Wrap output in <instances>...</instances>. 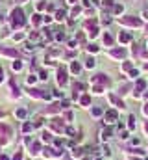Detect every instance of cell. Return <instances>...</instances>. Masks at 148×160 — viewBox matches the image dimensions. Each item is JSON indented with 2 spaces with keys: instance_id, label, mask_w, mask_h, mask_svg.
Segmentation results:
<instances>
[{
  "instance_id": "obj_1",
  "label": "cell",
  "mask_w": 148,
  "mask_h": 160,
  "mask_svg": "<svg viewBox=\"0 0 148 160\" xmlns=\"http://www.w3.org/2000/svg\"><path fill=\"white\" fill-rule=\"evenodd\" d=\"M11 21H13L15 28H17V26H22L24 24V13H22L21 9H13L11 11Z\"/></svg>"
},
{
  "instance_id": "obj_2",
  "label": "cell",
  "mask_w": 148,
  "mask_h": 160,
  "mask_svg": "<svg viewBox=\"0 0 148 160\" xmlns=\"http://www.w3.org/2000/svg\"><path fill=\"white\" fill-rule=\"evenodd\" d=\"M120 22H122V24H130V26H139L141 24V21L135 19V17H124V19H120Z\"/></svg>"
},
{
  "instance_id": "obj_3",
  "label": "cell",
  "mask_w": 148,
  "mask_h": 160,
  "mask_svg": "<svg viewBox=\"0 0 148 160\" xmlns=\"http://www.w3.org/2000/svg\"><path fill=\"white\" fill-rule=\"evenodd\" d=\"M57 82H59V84H67V73H65V69H59V71H57Z\"/></svg>"
},
{
  "instance_id": "obj_4",
  "label": "cell",
  "mask_w": 148,
  "mask_h": 160,
  "mask_svg": "<svg viewBox=\"0 0 148 160\" xmlns=\"http://www.w3.org/2000/svg\"><path fill=\"white\" fill-rule=\"evenodd\" d=\"M109 101H111V103H113V104H115V106H117V108H124V106H126V104H124V103H122V101H120V99H119V97H115V95H109Z\"/></svg>"
},
{
  "instance_id": "obj_5",
  "label": "cell",
  "mask_w": 148,
  "mask_h": 160,
  "mask_svg": "<svg viewBox=\"0 0 148 160\" xmlns=\"http://www.w3.org/2000/svg\"><path fill=\"white\" fill-rule=\"evenodd\" d=\"M109 54H111L113 58H124V54H126V52H124L122 49H115V50H111Z\"/></svg>"
},
{
  "instance_id": "obj_6",
  "label": "cell",
  "mask_w": 148,
  "mask_h": 160,
  "mask_svg": "<svg viewBox=\"0 0 148 160\" xmlns=\"http://www.w3.org/2000/svg\"><path fill=\"white\" fill-rule=\"evenodd\" d=\"M93 80H95V82H100V84H107V82H109L106 75H96V76H93Z\"/></svg>"
},
{
  "instance_id": "obj_7",
  "label": "cell",
  "mask_w": 148,
  "mask_h": 160,
  "mask_svg": "<svg viewBox=\"0 0 148 160\" xmlns=\"http://www.w3.org/2000/svg\"><path fill=\"white\" fill-rule=\"evenodd\" d=\"M0 54H6V56H17V50H13V49H0Z\"/></svg>"
},
{
  "instance_id": "obj_8",
  "label": "cell",
  "mask_w": 148,
  "mask_h": 160,
  "mask_svg": "<svg viewBox=\"0 0 148 160\" xmlns=\"http://www.w3.org/2000/svg\"><path fill=\"white\" fill-rule=\"evenodd\" d=\"M30 153H32V155H37V153H39V143H37V142L32 143V147H30Z\"/></svg>"
},
{
  "instance_id": "obj_9",
  "label": "cell",
  "mask_w": 148,
  "mask_h": 160,
  "mask_svg": "<svg viewBox=\"0 0 148 160\" xmlns=\"http://www.w3.org/2000/svg\"><path fill=\"white\" fill-rule=\"evenodd\" d=\"M80 103L83 104V106H87V104L91 103V97H89V95H83V97H81V99H80Z\"/></svg>"
},
{
  "instance_id": "obj_10",
  "label": "cell",
  "mask_w": 148,
  "mask_h": 160,
  "mask_svg": "<svg viewBox=\"0 0 148 160\" xmlns=\"http://www.w3.org/2000/svg\"><path fill=\"white\" fill-rule=\"evenodd\" d=\"M119 39L122 41V43H128V41L131 39V37H130V34H122V32H120V37H119Z\"/></svg>"
},
{
  "instance_id": "obj_11",
  "label": "cell",
  "mask_w": 148,
  "mask_h": 160,
  "mask_svg": "<svg viewBox=\"0 0 148 160\" xmlns=\"http://www.w3.org/2000/svg\"><path fill=\"white\" fill-rule=\"evenodd\" d=\"M104 43H106V45H113V37L109 36V34H106V36H104Z\"/></svg>"
},
{
  "instance_id": "obj_12",
  "label": "cell",
  "mask_w": 148,
  "mask_h": 160,
  "mask_svg": "<svg viewBox=\"0 0 148 160\" xmlns=\"http://www.w3.org/2000/svg\"><path fill=\"white\" fill-rule=\"evenodd\" d=\"M107 119L115 121V119H117V112H115V110H109V112H107Z\"/></svg>"
},
{
  "instance_id": "obj_13",
  "label": "cell",
  "mask_w": 148,
  "mask_h": 160,
  "mask_svg": "<svg viewBox=\"0 0 148 160\" xmlns=\"http://www.w3.org/2000/svg\"><path fill=\"white\" fill-rule=\"evenodd\" d=\"M43 93L39 91V89H30V97H41Z\"/></svg>"
},
{
  "instance_id": "obj_14",
  "label": "cell",
  "mask_w": 148,
  "mask_h": 160,
  "mask_svg": "<svg viewBox=\"0 0 148 160\" xmlns=\"http://www.w3.org/2000/svg\"><path fill=\"white\" fill-rule=\"evenodd\" d=\"M111 134H113V132H111V128H106V130L102 132V138H104V140H107V138H109Z\"/></svg>"
},
{
  "instance_id": "obj_15",
  "label": "cell",
  "mask_w": 148,
  "mask_h": 160,
  "mask_svg": "<svg viewBox=\"0 0 148 160\" xmlns=\"http://www.w3.org/2000/svg\"><path fill=\"white\" fill-rule=\"evenodd\" d=\"M71 69H72V73H74V75H78V73H80V65H78L76 61L72 63V67H71Z\"/></svg>"
},
{
  "instance_id": "obj_16",
  "label": "cell",
  "mask_w": 148,
  "mask_h": 160,
  "mask_svg": "<svg viewBox=\"0 0 148 160\" xmlns=\"http://www.w3.org/2000/svg\"><path fill=\"white\" fill-rule=\"evenodd\" d=\"M59 106H61V104H52V106L48 108V112H52V114H54V112H57V110H59Z\"/></svg>"
},
{
  "instance_id": "obj_17",
  "label": "cell",
  "mask_w": 148,
  "mask_h": 160,
  "mask_svg": "<svg viewBox=\"0 0 148 160\" xmlns=\"http://www.w3.org/2000/svg\"><path fill=\"white\" fill-rule=\"evenodd\" d=\"M56 19H57V21H63V19H65V13H63V11H57Z\"/></svg>"
},
{
  "instance_id": "obj_18",
  "label": "cell",
  "mask_w": 148,
  "mask_h": 160,
  "mask_svg": "<svg viewBox=\"0 0 148 160\" xmlns=\"http://www.w3.org/2000/svg\"><path fill=\"white\" fill-rule=\"evenodd\" d=\"M13 69H15V71H19V69H22V63H21V61H15V63H13Z\"/></svg>"
},
{
  "instance_id": "obj_19",
  "label": "cell",
  "mask_w": 148,
  "mask_h": 160,
  "mask_svg": "<svg viewBox=\"0 0 148 160\" xmlns=\"http://www.w3.org/2000/svg\"><path fill=\"white\" fill-rule=\"evenodd\" d=\"M72 153H74V157H81V153H83V151H81V149H78V147H76V149H74Z\"/></svg>"
},
{
  "instance_id": "obj_20",
  "label": "cell",
  "mask_w": 148,
  "mask_h": 160,
  "mask_svg": "<svg viewBox=\"0 0 148 160\" xmlns=\"http://www.w3.org/2000/svg\"><path fill=\"white\" fill-rule=\"evenodd\" d=\"M32 22H33V24H39V22H41V19H39V15H33Z\"/></svg>"
},
{
  "instance_id": "obj_21",
  "label": "cell",
  "mask_w": 148,
  "mask_h": 160,
  "mask_svg": "<svg viewBox=\"0 0 148 160\" xmlns=\"http://www.w3.org/2000/svg\"><path fill=\"white\" fill-rule=\"evenodd\" d=\"M26 115V110H17V117H24Z\"/></svg>"
},
{
  "instance_id": "obj_22",
  "label": "cell",
  "mask_w": 148,
  "mask_h": 160,
  "mask_svg": "<svg viewBox=\"0 0 148 160\" xmlns=\"http://www.w3.org/2000/svg\"><path fill=\"white\" fill-rule=\"evenodd\" d=\"M96 34H98V30H96V28H93V30H89V36H91V37H95V36H96Z\"/></svg>"
},
{
  "instance_id": "obj_23",
  "label": "cell",
  "mask_w": 148,
  "mask_h": 160,
  "mask_svg": "<svg viewBox=\"0 0 148 160\" xmlns=\"http://www.w3.org/2000/svg\"><path fill=\"white\" fill-rule=\"evenodd\" d=\"M87 67H95V60H93V58L87 60Z\"/></svg>"
},
{
  "instance_id": "obj_24",
  "label": "cell",
  "mask_w": 148,
  "mask_h": 160,
  "mask_svg": "<svg viewBox=\"0 0 148 160\" xmlns=\"http://www.w3.org/2000/svg\"><path fill=\"white\" fill-rule=\"evenodd\" d=\"M102 114V110H100V108H93V115H100Z\"/></svg>"
},
{
  "instance_id": "obj_25",
  "label": "cell",
  "mask_w": 148,
  "mask_h": 160,
  "mask_svg": "<svg viewBox=\"0 0 148 160\" xmlns=\"http://www.w3.org/2000/svg\"><path fill=\"white\" fill-rule=\"evenodd\" d=\"M74 89H76V91H78V89H83V84H78V82H76V84H74Z\"/></svg>"
},
{
  "instance_id": "obj_26",
  "label": "cell",
  "mask_w": 148,
  "mask_h": 160,
  "mask_svg": "<svg viewBox=\"0 0 148 160\" xmlns=\"http://www.w3.org/2000/svg\"><path fill=\"white\" fill-rule=\"evenodd\" d=\"M89 50H91V52H96V50H98V47H95V45H91V47H89Z\"/></svg>"
},
{
  "instance_id": "obj_27",
  "label": "cell",
  "mask_w": 148,
  "mask_h": 160,
  "mask_svg": "<svg viewBox=\"0 0 148 160\" xmlns=\"http://www.w3.org/2000/svg\"><path fill=\"white\" fill-rule=\"evenodd\" d=\"M139 76V71H131V78H137Z\"/></svg>"
},
{
  "instance_id": "obj_28",
  "label": "cell",
  "mask_w": 148,
  "mask_h": 160,
  "mask_svg": "<svg viewBox=\"0 0 148 160\" xmlns=\"http://www.w3.org/2000/svg\"><path fill=\"white\" fill-rule=\"evenodd\" d=\"M122 67H124V69H126V71H130V69H131V63H124V65H122Z\"/></svg>"
},
{
  "instance_id": "obj_29",
  "label": "cell",
  "mask_w": 148,
  "mask_h": 160,
  "mask_svg": "<svg viewBox=\"0 0 148 160\" xmlns=\"http://www.w3.org/2000/svg\"><path fill=\"white\" fill-rule=\"evenodd\" d=\"M13 160H22V157H21V153H17V155H15V158Z\"/></svg>"
},
{
  "instance_id": "obj_30",
  "label": "cell",
  "mask_w": 148,
  "mask_h": 160,
  "mask_svg": "<svg viewBox=\"0 0 148 160\" xmlns=\"http://www.w3.org/2000/svg\"><path fill=\"white\" fill-rule=\"evenodd\" d=\"M2 78H4V71L0 69V82H2Z\"/></svg>"
},
{
  "instance_id": "obj_31",
  "label": "cell",
  "mask_w": 148,
  "mask_h": 160,
  "mask_svg": "<svg viewBox=\"0 0 148 160\" xmlns=\"http://www.w3.org/2000/svg\"><path fill=\"white\" fill-rule=\"evenodd\" d=\"M0 160H9V158H7V157H6V155H4V157H0Z\"/></svg>"
},
{
  "instance_id": "obj_32",
  "label": "cell",
  "mask_w": 148,
  "mask_h": 160,
  "mask_svg": "<svg viewBox=\"0 0 148 160\" xmlns=\"http://www.w3.org/2000/svg\"><path fill=\"white\" fill-rule=\"evenodd\" d=\"M145 114L148 115V104H146V106H145Z\"/></svg>"
},
{
  "instance_id": "obj_33",
  "label": "cell",
  "mask_w": 148,
  "mask_h": 160,
  "mask_svg": "<svg viewBox=\"0 0 148 160\" xmlns=\"http://www.w3.org/2000/svg\"><path fill=\"white\" fill-rule=\"evenodd\" d=\"M0 117H4V112L2 110H0Z\"/></svg>"
},
{
  "instance_id": "obj_34",
  "label": "cell",
  "mask_w": 148,
  "mask_h": 160,
  "mask_svg": "<svg viewBox=\"0 0 148 160\" xmlns=\"http://www.w3.org/2000/svg\"><path fill=\"white\" fill-rule=\"evenodd\" d=\"M146 132H148V123H146Z\"/></svg>"
},
{
  "instance_id": "obj_35",
  "label": "cell",
  "mask_w": 148,
  "mask_h": 160,
  "mask_svg": "<svg viewBox=\"0 0 148 160\" xmlns=\"http://www.w3.org/2000/svg\"><path fill=\"white\" fill-rule=\"evenodd\" d=\"M17 2H24V0H17Z\"/></svg>"
},
{
  "instance_id": "obj_36",
  "label": "cell",
  "mask_w": 148,
  "mask_h": 160,
  "mask_svg": "<svg viewBox=\"0 0 148 160\" xmlns=\"http://www.w3.org/2000/svg\"><path fill=\"white\" fill-rule=\"evenodd\" d=\"M146 69H148V63H146Z\"/></svg>"
},
{
  "instance_id": "obj_37",
  "label": "cell",
  "mask_w": 148,
  "mask_h": 160,
  "mask_svg": "<svg viewBox=\"0 0 148 160\" xmlns=\"http://www.w3.org/2000/svg\"><path fill=\"white\" fill-rule=\"evenodd\" d=\"M98 160H100V158H98Z\"/></svg>"
}]
</instances>
